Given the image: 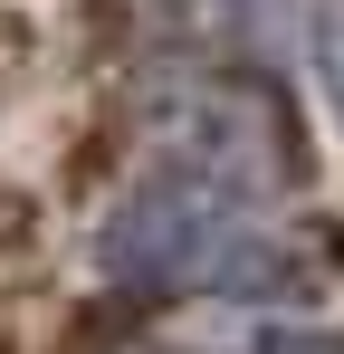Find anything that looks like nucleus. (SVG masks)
I'll return each instance as SVG.
<instances>
[{
	"label": "nucleus",
	"instance_id": "1",
	"mask_svg": "<svg viewBox=\"0 0 344 354\" xmlns=\"http://www.w3.org/2000/svg\"><path fill=\"white\" fill-rule=\"evenodd\" d=\"M325 86H335V106H344V0H325Z\"/></svg>",
	"mask_w": 344,
	"mask_h": 354
}]
</instances>
